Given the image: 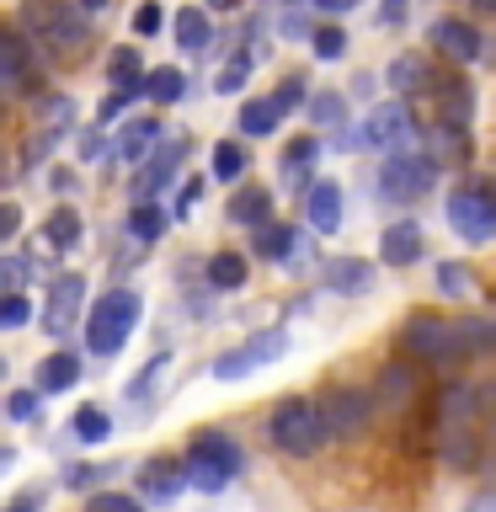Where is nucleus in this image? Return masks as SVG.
<instances>
[{"mask_svg":"<svg viewBox=\"0 0 496 512\" xmlns=\"http://www.w3.org/2000/svg\"><path fill=\"white\" fill-rule=\"evenodd\" d=\"M400 347H406V358H416V363L448 368V363H459L464 352L491 347V331H486V326H475V320L411 315V320H406V331H400Z\"/></svg>","mask_w":496,"mask_h":512,"instance_id":"obj_1","label":"nucleus"},{"mask_svg":"<svg viewBox=\"0 0 496 512\" xmlns=\"http://www.w3.org/2000/svg\"><path fill=\"white\" fill-rule=\"evenodd\" d=\"M139 294L134 288H112V294H102L91 304V315H86V342L96 358H112L123 342H128V331L139 326Z\"/></svg>","mask_w":496,"mask_h":512,"instance_id":"obj_2","label":"nucleus"},{"mask_svg":"<svg viewBox=\"0 0 496 512\" xmlns=\"http://www.w3.org/2000/svg\"><path fill=\"white\" fill-rule=\"evenodd\" d=\"M272 443L283 448V454H294V459H310L320 454V443H326V427H320V406L315 400H304V395H288L272 406Z\"/></svg>","mask_w":496,"mask_h":512,"instance_id":"obj_3","label":"nucleus"},{"mask_svg":"<svg viewBox=\"0 0 496 512\" xmlns=\"http://www.w3.org/2000/svg\"><path fill=\"white\" fill-rule=\"evenodd\" d=\"M448 224L464 246H486L496 240V192L480 187V182H464L448 192Z\"/></svg>","mask_w":496,"mask_h":512,"instance_id":"obj_4","label":"nucleus"},{"mask_svg":"<svg viewBox=\"0 0 496 512\" xmlns=\"http://www.w3.org/2000/svg\"><path fill=\"white\" fill-rule=\"evenodd\" d=\"M22 22H27L32 38H43L48 48H59V54H80V43H86V22H80V11L70 0H27Z\"/></svg>","mask_w":496,"mask_h":512,"instance_id":"obj_5","label":"nucleus"},{"mask_svg":"<svg viewBox=\"0 0 496 512\" xmlns=\"http://www.w3.org/2000/svg\"><path fill=\"white\" fill-rule=\"evenodd\" d=\"M315 406H320V427H326V438H363L368 416H374V400H368L363 390H352V384H331Z\"/></svg>","mask_w":496,"mask_h":512,"instance_id":"obj_6","label":"nucleus"},{"mask_svg":"<svg viewBox=\"0 0 496 512\" xmlns=\"http://www.w3.org/2000/svg\"><path fill=\"white\" fill-rule=\"evenodd\" d=\"M432 182H438V166H432L427 155H390L379 166V192L390 203H411L422 198V192H432Z\"/></svg>","mask_w":496,"mask_h":512,"instance_id":"obj_7","label":"nucleus"},{"mask_svg":"<svg viewBox=\"0 0 496 512\" xmlns=\"http://www.w3.org/2000/svg\"><path fill=\"white\" fill-rule=\"evenodd\" d=\"M272 358H283V331H267V336H251L246 347L224 352V358H214V379H246L251 368H262Z\"/></svg>","mask_w":496,"mask_h":512,"instance_id":"obj_8","label":"nucleus"},{"mask_svg":"<svg viewBox=\"0 0 496 512\" xmlns=\"http://www.w3.org/2000/svg\"><path fill=\"white\" fill-rule=\"evenodd\" d=\"M187 160V139H160L155 144V155L139 166V176H134V198H150V192H160L176 176V166Z\"/></svg>","mask_w":496,"mask_h":512,"instance_id":"obj_9","label":"nucleus"},{"mask_svg":"<svg viewBox=\"0 0 496 512\" xmlns=\"http://www.w3.org/2000/svg\"><path fill=\"white\" fill-rule=\"evenodd\" d=\"M411 134V112L406 102H379L374 112H368V123H363V144H374V150H395L400 139Z\"/></svg>","mask_w":496,"mask_h":512,"instance_id":"obj_10","label":"nucleus"},{"mask_svg":"<svg viewBox=\"0 0 496 512\" xmlns=\"http://www.w3.org/2000/svg\"><path fill=\"white\" fill-rule=\"evenodd\" d=\"M427 38L438 43V54H448L454 64H475L480 59V32L470 22H459V16H438V22L427 27Z\"/></svg>","mask_w":496,"mask_h":512,"instance_id":"obj_11","label":"nucleus"},{"mask_svg":"<svg viewBox=\"0 0 496 512\" xmlns=\"http://www.w3.org/2000/svg\"><path fill=\"white\" fill-rule=\"evenodd\" d=\"M80 294H86V278H80V272H64V278L54 283L48 310H43L48 336H64V331H70V320H75V310H80Z\"/></svg>","mask_w":496,"mask_h":512,"instance_id":"obj_12","label":"nucleus"},{"mask_svg":"<svg viewBox=\"0 0 496 512\" xmlns=\"http://www.w3.org/2000/svg\"><path fill=\"white\" fill-rule=\"evenodd\" d=\"M379 256L390 267H411V262H422V256H427V240H422V230H416L411 219H395L390 230L379 235Z\"/></svg>","mask_w":496,"mask_h":512,"instance_id":"obj_13","label":"nucleus"},{"mask_svg":"<svg viewBox=\"0 0 496 512\" xmlns=\"http://www.w3.org/2000/svg\"><path fill=\"white\" fill-rule=\"evenodd\" d=\"M187 459L192 464H208V470H224V475H240V443L235 438H224V432H198L187 448Z\"/></svg>","mask_w":496,"mask_h":512,"instance_id":"obj_14","label":"nucleus"},{"mask_svg":"<svg viewBox=\"0 0 496 512\" xmlns=\"http://www.w3.org/2000/svg\"><path fill=\"white\" fill-rule=\"evenodd\" d=\"M304 214H310V230L336 235V230H342V187H336V182H315L310 192H304Z\"/></svg>","mask_w":496,"mask_h":512,"instance_id":"obj_15","label":"nucleus"},{"mask_svg":"<svg viewBox=\"0 0 496 512\" xmlns=\"http://www.w3.org/2000/svg\"><path fill=\"white\" fill-rule=\"evenodd\" d=\"M182 486H187V475H182V464H176V459L139 464V491L150 496V502H171V496H182Z\"/></svg>","mask_w":496,"mask_h":512,"instance_id":"obj_16","label":"nucleus"},{"mask_svg":"<svg viewBox=\"0 0 496 512\" xmlns=\"http://www.w3.org/2000/svg\"><path fill=\"white\" fill-rule=\"evenodd\" d=\"M155 144H160V123L155 118H128L123 134H118V160H123V166H139Z\"/></svg>","mask_w":496,"mask_h":512,"instance_id":"obj_17","label":"nucleus"},{"mask_svg":"<svg viewBox=\"0 0 496 512\" xmlns=\"http://www.w3.org/2000/svg\"><path fill=\"white\" fill-rule=\"evenodd\" d=\"M411 395H416V368H411V363H390V368L379 374V406L406 411Z\"/></svg>","mask_w":496,"mask_h":512,"instance_id":"obj_18","label":"nucleus"},{"mask_svg":"<svg viewBox=\"0 0 496 512\" xmlns=\"http://www.w3.org/2000/svg\"><path fill=\"white\" fill-rule=\"evenodd\" d=\"M27 70H32V48L11 27H0V86H22Z\"/></svg>","mask_w":496,"mask_h":512,"instance_id":"obj_19","label":"nucleus"},{"mask_svg":"<svg viewBox=\"0 0 496 512\" xmlns=\"http://www.w3.org/2000/svg\"><path fill=\"white\" fill-rule=\"evenodd\" d=\"M470 112H475L470 86H464V80H438V123L464 128V123H470Z\"/></svg>","mask_w":496,"mask_h":512,"instance_id":"obj_20","label":"nucleus"},{"mask_svg":"<svg viewBox=\"0 0 496 512\" xmlns=\"http://www.w3.org/2000/svg\"><path fill=\"white\" fill-rule=\"evenodd\" d=\"M315 160H320V144H315V134H299V139L283 150V160H278L283 182H288V187H304V171H310Z\"/></svg>","mask_w":496,"mask_h":512,"instance_id":"obj_21","label":"nucleus"},{"mask_svg":"<svg viewBox=\"0 0 496 512\" xmlns=\"http://www.w3.org/2000/svg\"><path fill=\"white\" fill-rule=\"evenodd\" d=\"M390 86L400 96H416V91H427L432 86V75H427V59L422 54H395L390 59Z\"/></svg>","mask_w":496,"mask_h":512,"instance_id":"obj_22","label":"nucleus"},{"mask_svg":"<svg viewBox=\"0 0 496 512\" xmlns=\"http://www.w3.org/2000/svg\"><path fill=\"white\" fill-rule=\"evenodd\" d=\"M75 379H80V363L70 358V352H48V358L38 363V390H43V395H59V390H70Z\"/></svg>","mask_w":496,"mask_h":512,"instance_id":"obj_23","label":"nucleus"},{"mask_svg":"<svg viewBox=\"0 0 496 512\" xmlns=\"http://www.w3.org/2000/svg\"><path fill=\"white\" fill-rule=\"evenodd\" d=\"M224 214H230L235 224H267V214H272V192H267V187H240Z\"/></svg>","mask_w":496,"mask_h":512,"instance_id":"obj_24","label":"nucleus"},{"mask_svg":"<svg viewBox=\"0 0 496 512\" xmlns=\"http://www.w3.org/2000/svg\"><path fill=\"white\" fill-rule=\"evenodd\" d=\"M278 123H283V112L272 107V96H251V102L240 107V134H251V139H267Z\"/></svg>","mask_w":496,"mask_h":512,"instance_id":"obj_25","label":"nucleus"},{"mask_svg":"<svg viewBox=\"0 0 496 512\" xmlns=\"http://www.w3.org/2000/svg\"><path fill=\"white\" fill-rule=\"evenodd\" d=\"M326 283L336 288V294H363V288L374 283V272H368V262H352V256H336V262L326 267Z\"/></svg>","mask_w":496,"mask_h":512,"instance_id":"obj_26","label":"nucleus"},{"mask_svg":"<svg viewBox=\"0 0 496 512\" xmlns=\"http://www.w3.org/2000/svg\"><path fill=\"white\" fill-rule=\"evenodd\" d=\"M144 86V96H150V102H182V91H187V75L176 70V64H160V70H150L139 80Z\"/></svg>","mask_w":496,"mask_h":512,"instance_id":"obj_27","label":"nucleus"},{"mask_svg":"<svg viewBox=\"0 0 496 512\" xmlns=\"http://www.w3.org/2000/svg\"><path fill=\"white\" fill-rule=\"evenodd\" d=\"M43 240H48V246H59V251L80 246V214H75V208H54L48 224H43Z\"/></svg>","mask_w":496,"mask_h":512,"instance_id":"obj_28","label":"nucleus"},{"mask_svg":"<svg viewBox=\"0 0 496 512\" xmlns=\"http://www.w3.org/2000/svg\"><path fill=\"white\" fill-rule=\"evenodd\" d=\"M176 43H182L187 54H203V48H208V16L192 11V6L176 11Z\"/></svg>","mask_w":496,"mask_h":512,"instance_id":"obj_29","label":"nucleus"},{"mask_svg":"<svg viewBox=\"0 0 496 512\" xmlns=\"http://www.w3.org/2000/svg\"><path fill=\"white\" fill-rule=\"evenodd\" d=\"M128 235H134V240H160V235H166V214H160L150 198H139L134 214H128Z\"/></svg>","mask_w":496,"mask_h":512,"instance_id":"obj_30","label":"nucleus"},{"mask_svg":"<svg viewBox=\"0 0 496 512\" xmlns=\"http://www.w3.org/2000/svg\"><path fill=\"white\" fill-rule=\"evenodd\" d=\"M107 80H112V86H139V80H144L139 48H134V43H128V48H112V54H107Z\"/></svg>","mask_w":496,"mask_h":512,"instance_id":"obj_31","label":"nucleus"},{"mask_svg":"<svg viewBox=\"0 0 496 512\" xmlns=\"http://www.w3.org/2000/svg\"><path fill=\"white\" fill-rule=\"evenodd\" d=\"M432 166H438V160H464V150H470V144H464V128H448V123H432Z\"/></svg>","mask_w":496,"mask_h":512,"instance_id":"obj_32","label":"nucleus"},{"mask_svg":"<svg viewBox=\"0 0 496 512\" xmlns=\"http://www.w3.org/2000/svg\"><path fill=\"white\" fill-rule=\"evenodd\" d=\"M208 283H214V288H240V283H246V256L219 251L214 262H208Z\"/></svg>","mask_w":496,"mask_h":512,"instance_id":"obj_33","label":"nucleus"},{"mask_svg":"<svg viewBox=\"0 0 496 512\" xmlns=\"http://www.w3.org/2000/svg\"><path fill=\"white\" fill-rule=\"evenodd\" d=\"M214 176H219V182H240V176H246V150H240L235 139L214 144Z\"/></svg>","mask_w":496,"mask_h":512,"instance_id":"obj_34","label":"nucleus"},{"mask_svg":"<svg viewBox=\"0 0 496 512\" xmlns=\"http://www.w3.org/2000/svg\"><path fill=\"white\" fill-rule=\"evenodd\" d=\"M70 427H75V438H80V443H102L107 432H112V416H107L102 406H80Z\"/></svg>","mask_w":496,"mask_h":512,"instance_id":"obj_35","label":"nucleus"},{"mask_svg":"<svg viewBox=\"0 0 496 512\" xmlns=\"http://www.w3.org/2000/svg\"><path fill=\"white\" fill-rule=\"evenodd\" d=\"M342 118H347V102L336 91H320L315 102H310V123L315 128H342Z\"/></svg>","mask_w":496,"mask_h":512,"instance_id":"obj_36","label":"nucleus"},{"mask_svg":"<svg viewBox=\"0 0 496 512\" xmlns=\"http://www.w3.org/2000/svg\"><path fill=\"white\" fill-rule=\"evenodd\" d=\"M166 368H171V358L160 352V358L144 368V374H134V384H128V400H150V395L160 390V374H166Z\"/></svg>","mask_w":496,"mask_h":512,"instance_id":"obj_37","label":"nucleus"},{"mask_svg":"<svg viewBox=\"0 0 496 512\" xmlns=\"http://www.w3.org/2000/svg\"><path fill=\"white\" fill-rule=\"evenodd\" d=\"M438 288H443V294H454V299H470L475 294V278L459 262H448V267H438Z\"/></svg>","mask_w":496,"mask_h":512,"instance_id":"obj_38","label":"nucleus"},{"mask_svg":"<svg viewBox=\"0 0 496 512\" xmlns=\"http://www.w3.org/2000/svg\"><path fill=\"white\" fill-rule=\"evenodd\" d=\"M310 43H315V59H326V64L347 54V32H342V27H320Z\"/></svg>","mask_w":496,"mask_h":512,"instance_id":"obj_39","label":"nucleus"},{"mask_svg":"<svg viewBox=\"0 0 496 512\" xmlns=\"http://www.w3.org/2000/svg\"><path fill=\"white\" fill-rule=\"evenodd\" d=\"M283 251H288V230H283V224H262V230H256V256L283 262Z\"/></svg>","mask_w":496,"mask_h":512,"instance_id":"obj_40","label":"nucleus"},{"mask_svg":"<svg viewBox=\"0 0 496 512\" xmlns=\"http://www.w3.org/2000/svg\"><path fill=\"white\" fill-rule=\"evenodd\" d=\"M32 320V304L22 299V294H6L0 299V331H22Z\"/></svg>","mask_w":496,"mask_h":512,"instance_id":"obj_41","label":"nucleus"},{"mask_svg":"<svg viewBox=\"0 0 496 512\" xmlns=\"http://www.w3.org/2000/svg\"><path fill=\"white\" fill-rule=\"evenodd\" d=\"M118 464H75L70 475H64V486H75V491H86V486H96V480H107Z\"/></svg>","mask_w":496,"mask_h":512,"instance_id":"obj_42","label":"nucleus"},{"mask_svg":"<svg viewBox=\"0 0 496 512\" xmlns=\"http://www.w3.org/2000/svg\"><path fill=\"white\" fill-rule=\"evenodd\" d=\"M22 278H27L22 256H0V288H6V294H22Z\"/></svg>","mask_w":496,"mask_h":512,"instance_id":"obj_43","label":"nucleus"},{"mask_svg":"<svg viewBox=\"0 0 496 512\" xmlns=\"http://www.w3.org/2000/svg\"><path fill=\"white\" fill-rule=\"evenodd\" d=\"M246 70H251V59H235V64H224V70L214 75V91H219V96L240 91V80H246Z\"/></svg>","mask_w":496,"mask_h":512,"instance_id":"obj_44","label":"nucleus"},{"mask_svg":"<svg viewBox=\"0 0 496 512\" xmlns=\"http://www.w3.org/2000/svg\"><path fill=\"white\" fill-rule=\"evenodd\" d=\"M6 416H11V422H32V416H38V395H32V390H16V395L6 400Z\"/></svg>","mask_w":496,"mask_h":512,"instance_id":"obj_45","label":"nucleus"},{"mask_svg":"<svg viewBox=\"0 0 496 512\" xmlns=\"http://www.w3.org/2000/svg\"><path fill=\"white\" fill-rule=\"evenodd\" d=\"M304 256H315V251H310V230H288V251H283V262H288V267H299Z\"/></svg>","mask_w":496,"mask_h":512,"instance_id":"obj_46","label":"nucleus"},{"mask_svg":"<svg viewBox=\"0 0 496 512\" xmlns=\"http://www.w3.org/2000/svg\"><path fill=\"white\" fill-rule=\"evenodd\" d=\"M272 107H278V112H294V107H304V86H299V80H288V86H278V91H272Z\"/></svg>","mask_w":496,"mask_h":512,"instance_id":"obj_47","label":"nucleus"},{"mask_svg":"<svg viewBox=\"0 0 496 512\" xmlns=\"http://www.w3.org/2000/svg\"><path fill=\"white\" fill-rule=\"evenodd\" d=\"M91 512H139V502H134V496H118V491H102L91 502Z\"/></svg>","mask_w":496,"mask_h":512,"instance_id":"obj_48","label":"nucleus"},{"mask_svg":"<svg viewBox=\"0 0 496 512\" xmlns=\"http://www.w3.org/2000/svg\"><path fill=\"white\" fill-rule=\"evenodd\" d=\"M134 32H139V38H155V32H160V6L144 0V6L134 11Z\"/></svg>","mask_w":496,"mask_h":512,"instance_id":"obj_49","label":"nucleus"},{"mask_svg":"<svg viewBox=\"0 0 496 512\" xmlns=\"http://www.w3.org/2000/svg\"><path fill=\"white\" fill-rule=\"evenodd\" d=\"M16 230H22V208H16V203H0V246H6Z\"/></svg>","mask_w":496,"mask_h":512,"instance_id":"obj_50","label":"nucleus"},{"mask_svg":"<svg viewBox=\"0 0 496 512\" xmlns=\"http://www.w3.org/2000/svg\"><path fill=\"white\" fill-rule=\"evenodd\" d=\"M38 502H43V491H22L16 502L6 507V512H38Z\"/></svg>","mask_w":496,"mask_h":512,"instance_id":"obj_51","label":"nucleus"},{"mask_svg":"<svg viewBox=\"0 0 496 512\" xmlns=\"http://www.w3.org/2000/svg\"><path fill=\"white\" fill-rule=\"evenodd\" d=\"M304 27H310V22H304V11H288V16H283V32H288V38H304Z\"/></svg>","mask_w":496,"mask_h":512,"instance_id":"obj_52","label":"nucleus"},{"mask_svg":"<svg viewBox=\"0 0 496 512\" xmlns=\"http://www.w3.org/2000/svg\"><path fill=\"white\" fill-rule=\"evenodd\" d=\"M80 155H86V160L102 155V134H86V139H80Z\"/></svg>","mask_w":496,"mask_h":512,"instance_id":"obj_53","label":"nucleus"},{"mask_svg":"<svg viewBox=\"0 0 496 512\" xmlns=\"http://www.w3.org/2000/svg\"><path fill=\"white\" fill-rule=\"evenodd\" d=\"M310 6H320V11H352L358 0H310Z\"/></svg>","mask_w":496,"mask_h":512,"instance_id":"obj_54","label":"nucleus"},{"mask_svg":"<svg viewBox=\"0 0 496 512\" xmlns=\"http://www.w3.org/2000/svg\"><path fill=\"white\" fill-rule=\"evenodd\" d=\"M464 512H496V496H475V502L464 507Z\"/></svg>","mask_w":496,"mask_h":512,"instance_id":"obj_55","label":"nucleus"},{"mask_svg":"<svg viewBox=\"0 0 496 512\" xmlns=\"http://www.w3.org/2000/svg\"><path fill=\"white\" fill-rule=\"evenodd\" d=\"M208 6H219V11H235V6H240V0H208Z\"/></svg>","mask_w":496,"mask_h":512,"instance_id":"obj_56","label":"nucleus"},{"mask_svg":"<svg viewBox=\"0 0 496 512\" xmlns=\"http://www.w3.org/2000/svg\"><path fill=\"white\" fill-rule=\"evenodd\" d=\"M107 6V0H80V11H102Z\"/></svg>","mask_w":496,"mask_h":512,"instance_id":"obj_57","label":"nucleus"},{"mask_svg":"<svg viewBox=\"0 0 496 512\" xmlns=\"http://www.w3.org/2000/svg\"><path fill=\"white\" fill-rule=\"evenodd\" d=\"M475 6H480V11H496V0H475Z\"/></svg>","mask_w":496,"mask_h":512,"instance_id":"obj_58","label":"nucleus"},{"mask_svg":"<svg viewBox=\"0 0 496 512\" xmlns=\"http://www.w3.org/2000/svg\"><path fill=\"white\" fill-rule=\"evenodd\" d=\"M0 464H6V454H0Z\"/></svg>","mask_w":496,"mask_h":512,"instance_id":"obj_59","label":"nucleus"}]
</instances>
